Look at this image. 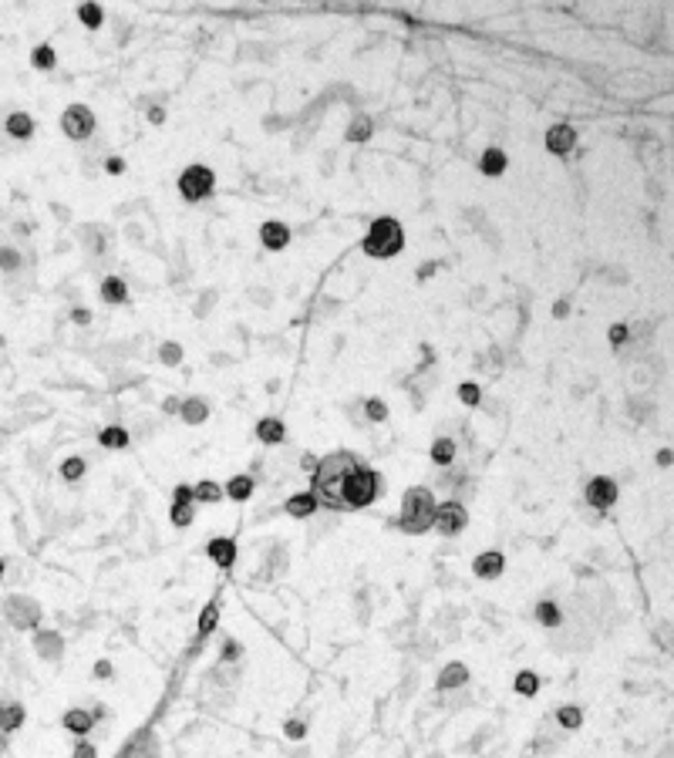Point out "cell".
I'll return each mask as SVG.
<instances>
[{
    "mask_svg": "<svg viewBox=\"0 0 674 758\" xmlns=\"http://www.w3.org/2000/svg\"><path fill=\"white\" fill-rule=\"evenodd\" d=\"M179 408H183V398H176V394L162 398V411H166V415H179Z\"/></svg>",
    "mask_w": 674,
    "mask_h": 758,
    "instance_id": "46",
    "label": "cell"
},
{
    "mask_svg": "<svg viewBox=\"0 0 674 758\" xmlns=\"http://www.w3.org/2000/svg\"><path fill=\"white\" fill-rule=\"evenodd\" d=\"M54 61H58L54 47L41 44V47H34V51H31V64H34V68H41V71H51V68H54Z\"/></svg>",
    "mask_w": 674,
    "mask_h": 758,
    "instance_id": "36",
    "label": "cell"
},
{
    "mask_svg": "<svg viewBox=\"0 0 674 758\" xmlns=\"http://www.w3.org/2000/svg\"><path fill=\"white\" fill-rule=\"evenodd\" d=\"M351 465H357V455L354 452H331V455H324V458H317V469H314V496H317V502L321 506H327V509H341V499H337V489H341V479L348 475V469Z\"/></svg>",
    "mask_w": 674,
    "mask_h": 758,
    "instance_id": "1",
    "label": "cell"
},
{
    "mask_svg": "<svg viewBox=\"0 0 674 758\" xmlns=\"http://www.w3.org/2000/svg\"><path fill=\"white\" fill-rule=\"evenodd\" d=\"M266 570H270V573H283V570H287V549H283V546H274V549H270V566H266Z\"/></svg>",
    "mask_w": 674,
    "mask_h": 758,
    "instance_id": "42",
    "label": "cell"
},
{
    "mask_svg": "<svg viewBox=\"0 0 674 758\" xmlns=\"http://www.w3.org/2000/svg\"><path fill=\"white\" fill-rule=\"evenodd\" d=\"M24 725V704L17 701H0V735H11Z\"/></svg>",
    "mask_w": 674,
    "mask_h": 758,
    "instance_id": "20",
    "label": "cell"
},
{
    "mask_svg": "<svg viewBox=\"0 0 674 758\" xmlns=\"http://www.w3.org/2000/svg\"><path fill=\"white\" fill-rule=\"evenodd\" d=\"M102 300L105 303H125L128 300V287L122 276H105L102 280Z\"/></svg>",
    "mask_w": 674,
    "mask_h": 758,
    "instance_id": "25",
    "label": "cell"
},
{
    "mask_svg": "<svg viewBox=\"0 0 674 758\" xmlns=\"http://www.w3.org/2000/svg\"><path fill=\"white\" fill-rule=\"evenodd\" d=\"M216 189V176L209 166H189L183 169V176H179V196L185 202H202V199H209Z\"/></svg>",
    "mask_w": 674,
    "mask_h": 758,
    "instance_id": "5",
    "label": "cell"
},
{
    "mask_svg": "<svg viewBox=\"0 0 674 758\" xmlns=\"http://www.w3.org/2000/svg\"><path fill=\"white\" fill-rule=\"evenodd\" d=\"M435 496L425 485H412L405 489L401 496V515H398V530L408 532V536H422V532L431 530V519H435Z\"/></svg>",
    "mask_w": 674,
    "mask_h": 758,
    "instance_id": "3",
    "label": "cell"
},
{
    "mask_svg": "<svg viewBox=\"0 0 674 758\" xmlns=\"http://www.w3.org/2000/svg\"><path fill=\"white\" fill-rule=\"evenodd\" d=\"M300 469H304V472H314V469H317V455H310V452L300 455Z\"/></svg>",
    "mask_w": 674,
    "mask_h": 758,
    "instance_id": "49",
    "label": "cell"
},
{
    "mask_svg": "<svg viewBox=\"0 0 674 758\" xmlns=\"http://www.w3.org/2000/svg\"><path fill=\"white\" fill-rule=\"evenodd\" d=\"M111 674H115V667H111V661H98V664H94V678H98V681H108Z\"/></svg>",
    "mask_w": 674,
    "mask_h": 758,
    "instance_id": "47",
    "label": "cell"
},
{
    "mask_svg": "<svg viewBox=\"0 0 674 758\" xmlns=\"http://www.w3.org/2000/svg\"><path fill=\"white\" fill-rule=\"evenodd\" d=\"M371 132H374V121H371V115H357V118L348 125V142H354V145H361V142H368L371 138Z\"/></svg>",
    "mask_w": 674,
    "mask_h": 758,
    "instance_id": "26",
    "label": "cell"
},
{
    "mask_svg": "<svg viewBox=\"0 0 674 758\" xmlns=\"http://www.w3.org/2000/svg\"><path fill=\"white\" fill-rule=\"evenodd\" d=\"M7 135L11 138H31L34 135V118L31 115H24V111H14V115L7 118Z\"/></svg>",
    "mask_w": 674,
    "mask_h": 758,
    "instance_id": "27",
    "label": "cell"
},
{
    "mask_svg": "<svg viewBox=\"0 0 674 758\" xmlns=\"http://www.w3.org/2000/svg\"><path fill=\"white\" fill-rule=\"evenodd\" d=\"M465 526H469V509H465V502L448 499V502H442V506H435L431 530H439L442 536H459Z\"/></svg>",
    "mask_w": 674,
    "mask_h": 758,
    "instance_id": "7",
    "label": "cell"
},
{
    "mask_svg": "<svg viewBox=\"0 0 674 758\" xmlns=\"http://www.w3.org/2000/svg\"><path fill=\"white\" fill-rule=\"evenodd\" d=\"M401 246H405V229H401V223L391 219V216H378V219L371 223L368 236L361 240V250L374 259L398 257Z\"/></svg>",
    "mask_w": 674,
    "mask_h": 758,
    "instance_id": "4",
    "label": "cell"
},
{
    "mask_svg": "<svg viewBox=\"0 0 674 758\" xmlns=\"http://www.w3.org/2000/svg\"><path fill=\"white\" fill-rule=\"evenodd\" d=\"M567 314H570V307H567V303H563V300H560V303H556V307H553V317H567Z\"/></svg>",
    "mask_w": 674,
    "mask_h": 758,
    "instance_id": "53",
    "label": "cell"
},
{
    "mask_svg": "<svg viewBox=\"0 0 674 758\" xmlns=\"http://www.w3.org/2000/svg\"><path fill=\"white\" fill-rule=\"evenodd\" d=\"M321 509V502H317V496L307 489V492H293L290 499L283 502V513L287 515H293V519H310V515Z\"/></svg>",
    "mask_w": 674,
    "mask_h": 758,
    "instance_id": "15",
    "label": "cell"
},
{
    "mask_svg": "<svg viewBox=\"0 0 674 758\" xmlns=\"http://www.w3.org/2000/svg\"><path fill=\"white\" fill-rule=\"evenodd\" d=\"M469 667L462 664V661H452V664H445L442 667V674H439V691H455V687H465L469 684Z\"/></svg>",
    "mask_w": 674,
    "mask_h": 758,
    "instance_id": "17",
    "label": "cell"
},
{
    "mask_svg": "<svg viewBox=\"0 0 674 758\" xmlns=\"http://www.w3.org/2000/svg\"><path fill=\"white\" fill-rule=\"evenodd\" d=\"M192 499L196 502H219L223 499V485L213 482V479H202V482L192 485Z\"/></svg>",
    "mask_w": 674,
    "mask_h": 758,
    "instance_id": "31",
    "label": "cell"
},
{
    "mask_svg": "<svg viewBox=\"0 0 674 758\" xmlns=\"http://www.w3.org/2000/svg\"><path fill=\"white\" fill-rule=\"evenodd\" d=\"M102 718V708H94V711H85V708H71V711H64V718H61V725L71 731V735H78V738H85L88 731L94 728V721Z\"/></svg>",
    "mask_w": 674,
    "mask_h": 758,
    "instance_id": "13",
    "label": "cell"
},
{
    "mask_svg": "<svg viewBox=\"0 0 674 758\" xmlns=\"http://www.w3.org/2000/svg\"><path fill=\"white\" fill-rule=\"evenodd\" d=\"M513 687H516V695L533 697V695L539 691V678L533 674V671H520V674H516V684H513Z\"/></svg>",
    "mask_w": 674,
    "mask_h": 758,
    "instance_id": "35",
    "label": "cell"
},
{
    "mask_svg": "<svg viewBox=\"0 0 674 758\" xmlns=\"http://www.w3.org/2000/svg\"><path fill=\"white\" fill-rule=\"evenodd\" d=\"M78 20L85 24V27H102V20H105V11L98 7V4H81L78 7Z\"/></svg>",
    "mask_w": 674,
    "mask_h": 758,
    "instance_id": "34",
    "label": "cell"
},
{
    "mask_svg": "<svg viewBox=\"0 0 674 758\" xmlns=\"http://www.w3.org/2000/svg\"><path fill=\"white\" fill-rule=\"evenodd\" d=\"M159 361L168 364V367L183 364V344H176V341H166V344L159 348Z\"/></svg>",
    "mask_w": 674,
    "mask_h": 758,
    "instance_id": "37",
    "label": "cell"
},
{
    "mask_svg": "<svg viewBox=\"0 0 674 758\" xmlns=\"http://www.w3.org/2000/svg\"><path fill=\"white\" fill-rule=\"evenodd\" d=\"M435 270H439V263H425V267L418 270V280H429V276H431Z\"/></svg>",
    "mask_w": 674,
    "mask_h": 758,
    "instance_id": "51",
    "label": "cell"
},
{
    "mask_svg": "<svg viewBox=\"0 0 674 758\" xmlns=\"http://www.w3.org/2000/svg\"><path fill=\"white\" fill-rule=\"evenodd\" d=\"M17 267H20V253H17L14 246H0V270L14 273Z\"/></svg>",
    "mask_w": 674,
    "mask_h": 758,
    "instance_id": "40",
    "label": "cell"
},
{
    "mask_svg": "<svg viewBox=\"0 0 674 758\" xmlns=\"http://www.w3.org/2000/svg\"><path fill=\"white\" fill-rule=\"evenodd\" d=\"M257 439L263 445H280V441L287 439V424L280 422V418H260L257 422Z\"/></svg>",
    "mask_w": 674,
    "mask_h": 758,
    "instance_id": "21",
    "label": "cell"
},
{
    "mask_svg": "<svg viewBox=\"0 0 674 758\" xmlns=\"http://www.w3.org/2000/svg\"><path fill=\"white\" fill-rule=\"evenodd\" d=\"M658 465H664V469L671 465V448H661L658 452Z\"/></svg>",
    "mask_w": 674,
    "mask_h": 758,
    "instance_id": "52",
    "label": "cell"
},
{
    "mask_svg": "<svg viewBox=\"0 0 674 758\" xmlns=\"http://www.w3.org/2000/svg\"><path fill=\"white\" fill-rule=\"evenodd\" d=\"M253 489H257L253 475H233L230 482L223 485V496H230L233 502H246L250 496H253Z\"/></svg>",
    "mask_w": 674,
    "mask_h": 758,
    "instance_id": "22",
    "label": "cell"
},
{
    "mask_svg": "<svg viewBox=\"0 0 674 758\" xmlns=\"http://www.w3.org/2000/svg\"><path fill=\"white\" fill-rule=\"evenodd\" d=\"M240 654H243V647H240V640H233V637H226V640H223V661H240Z\"/></svg>",
    "mask_w": 674,
    "mask_h": 758,
    "instance_id": "44",
    "label": "cell"
},
{
    "mask_svg": "<svg viewBox=\"0 0 674 758\" xmlns=\"http://www.w3.org/2000/svg\"><path fill=\"white\" fill-rule=\"evenodd\" d=\"M378 496H381V475L361 462L348 469V475L341 479V489H337L341 509H368Z\"/></svg>",
    "mask_w": 674,
    "mask_h": 758,
    "instance_id": "2",
    "label": "cell"
},
{
    "mask_svg": "<svg viewBox=\"0 0 674 758\" xmlns=\"http://www.w3.org/2000/svg\"><path fill=\"white\" fill-rule=\"evenodd\" d=\"M459 401L465 405V408H475V405L482 401V388H479L475 381H465V384H459Z\"/></svg>",
    "mask_w": 674,
    "mask_h": 758,
    "instance_id": "38",
    "label": "cell"
},
{
    "mask_svg": "<svg viewBox=\"0 0 674 758\" xmlns=\"http://www.w3.org/2000/svg\"><path fill=\"white\" fill-rule=\"evenodd\" d=\"M617 496H620V489H617V482H613L611 475H597V479H590L587 489H583L587 506H594V509H600V513H607L613 502H617Z\"/></svg>",
    "mask_w": 674,
    "mask_h": 758,
    "instance_id": "9",
    "label": "cell"
},
{
    "mask_svg": "<svg viewBox=\"0 0 674 758\" xmlns=\"http://www.w3.org/2000/svg\"><path fill=\"white\" fill-rule=\"evenodd\" d=\"M105 169H108V172H111V176H122V172H125V159H118V155H111V159H108V162H105Z\"/></svg>",
    "mask_w": 674,
    "mask_h": 758,
    "instance_id": "48",
    "label": "cell"
},
{
    "mask_svg": "<svg viewBox=\"0 0 674 758\" xmlns=\"http://www.w3.org/2000/svg\"><path fill=\"white\" fill-rule=\"evenodd\" d=\"M533 613H537L539 627H560V623H563V613H560V606L553 604V600H539Z\"/></svg>",
    "mask_w": 674,
    "mask_h": 758,
    "instance_id": "29",
    "label": "cell"
},
{
    "mask_svg": "<svg viewBox=\"0 0 674 758\" xmlns=\"http://www.w3.org/2000/svg\"><path fill=\"white\" fill-rule=\"evenodd\" d=\"M71 758H98V748L92 742H78L75 745V755Z\"/></svg>",
    "mask_w": 674,
    "mask_h": 758,
    "instance_id": "45",
    "label": "cell"
},
{
    "mask_svg": "<svg viewBox=\"0 0 674 758\" xmlns=\"http://www.w3.org/2000/svg\"><path fill=\"white\" fill-rule=\"evenodd\" d=\"M556 721L560 728H567V731H577L583 725V711L577 704H563V708H556Z\"/></svg>",
    "mask_w": 674,
    "mask_h": 758,
    "instance_id": "33",
    "label": "cell"
},
{
    "mask_svg": "<svg viewBox=\"0 0 674 758\" xmlns=\"http://www.w3.org/2000/svg\"><path fill=\"white\" fill-rule=\"evenodd\" d=\"M479 169H482V176H503L506 172V152L503 149H486L479 155Z\"/></svg>",
    "mask_w": 674,
    "mask_h": 758,
    "instance_id": "24",
    "label": "cell"
},
{
    "mask_svg": "<svg viewBox=\"0 0 674 758\" xmlns=\"http://www.w3.org/2000/svg\"><path fill=\"white\" fill-rule=\"evenodd\" d=\"M546 149L553 155H567L577 149V128L573 125H550L546 128Z\"/></svg>",
    "mask_w": 674,
    "mask_h": 758,
    "instance_id": "12",
    "label": "cell"
},
{
    "mask_svg": "<svg viewBox=\"0 0 674 758\" xmlns=\"http://www.w3.org/2000/svg\"><path fill=\"white\" fill-rule=\"evenodd\" d=\"M364 418L368 422H388V405H384L381 398H368L364 401Z\"/></svg>",
    "mask_w": 674,
    "mask_h": 758,
    "instance_id": "39",
    "label": "cell"
},
{
    "mask_svg": "<svg viewBox=\"0 0 674 758\" xmlns=\"http://www.w3.org/2000/svg\"><path fill=\"white\" fill-rule=\"evenodd\" d=\"M168 519H172V526H192V519H196V499H192V485H176V492H172V506H168Z\"/></svg>",
    "mask_w": 674,
    "mask_h": 758,
    "instance_id": "10",
    "label": "cell"
},
{
    "mask_svg": "<svg viewBox=\"0 0 674 758\" xmlns=\"http://www.w3.org/2000/svg\"><path fill=\"white\" fill-rule=\"evenodd\" d=\"M4 570H7V560H0V580H4Z\"/></svg>",
    "mask_w": 674,
    "mask_h": 758,
    "instance_id": "55",
    "label": "cell"
},
{
    "mask_svg": "<svg viewBox=\"0 0 674 758\" xmlns=\"http://www.w3.org/2000/svg\"><path fill=\"white\" fill-rule=\"evenodd\" d=\"M149 118H152L155 125H162V121H166V108H159V105H155L152 111H149Z\"/></svg>",
    "mask_w": 674,
    "mask_h": 758,
    "instance_id": "50",
    "label": "cell"
},
{
    "mask_svg": "<svg viewBox=\"0 0 674 758\" xmlns=\"http://www.w3.org/2000/svg\"><path fill=\"white\" fill-rule=\"evenodd\" d=\"M283 735H287L290 742H304V738H307V721H300V718H290V721L283 725Z\"/></svg>",
    "mask_w": 674,
    "mask_h": 758,
    "instance_id": "41",
    "label": "cell"
},
{
    "mask_svg": "<svg viewBox=\"0 0 674 758\" xmlns=\"http://www.w3.org/2000/svg\"><path fill=\"white\" fill-rule=\"evenodd\" d=\"M61 128L68 138L75 142H85V138L94 132V111L88 105H68L61 115Z\"/></svg>",
    "mask_w": 674,
    "mask_h": 758,
    "instance_id": "8",
    "label": "cell"
},
{
    "mask_svg": "<svg viewBox=\"0 0 674 758\" xmlns=\"http://www.w3.org/2000/svg\"><path fill=\"white\" fill-rule=\"evenodd\" d=\"M455 439H448V435H439V439L431 441V448H429V458L439 465V469H448L452 462H455Z\"/></svg>",
    "mask_w": 674,
    "mask_h": 758,
    "instance_id": "19",
    "label": "cell"
},
{
    "mask_svg": "<svg viewBox=\"0 0 674 758\" xmlns=\"http://www.w3.org/2000/svg\"><path fill=\"white\" fill-rule=\"evenodd\" d=\"M85 472H88V462H85V458H78V455H71V458H64L61 462V479L64 482H81V479H85Z\"/></svg>",
    "mask_w": 674,
    "mask_h": 758,
    "instance_id": "32",
    "label": "cell"
},
{
    "mask_svg": "<svg viewBox=\"0 0 674 758\" xmlns=\"http://www.w3.org/2000/svg\"><path fill=\"white\" fill-rule=\"evenodd\" d=\"M34 651L41 654L44 661H58L64 654V637L58 630H37L34 634Z\"/></svg>",
    "mask_w": 674,
    "mask_h": 758,
    "instance_id": "16",
    "label": "cell"
},
{
    "mask_svg": "<svg viewBox=\"0 0 674 758\" xmlns=\"http://www.w3.org/2000/svg\"><path fill=\"white\" fill-rule=\"evenodd\" d=\"M75 324H92V314L88 310H75Z\"/></svg>",
    "mask_w": 674,
    "mask_h": 758,
    "instance_id": "54",
    "label": "cell"
},
{
    "mask_svg": "<svg viewBox=\"0 0 674 758\" xmlns=\"http://www.w3.org/2000/svg\"><path fill=\"white\" fill-rule=\"evenodd\" d=\"M627 341H630V327H627V324H613V327H611V344H613V348H624Z\"/></svg>",
    "mask_w": 674,
    "mask_h": 758,
    "instance_id": "43",
    "label": "cell"
},
{
    "mask_svg": "<svg viewBox=\"0 0 674 758\" xmlns=\"http://www.w3.org/2000/svg\"><path fill=\"white\" fill-rule=\"evenodd\" d=\"M4 617H7V623H14L17 630H34L41 623V617H44V610H41V604L34 597L14 593V597L4 600Z\"/></svg>",
    "mask_w": 674,
    "mask_h": 758,
    "instance_id": "6",
    "label": "cell"
},
{
    "mask_svg": "<svg viewBox=\"0 0 674 758\" xmlns=\"http://www.w3.org/2000/svg\"><path fill=\"white\" fill-rule=\"evenodd\" d=\"M216 623H219V600H209V604L202 606V613H200V627H196V634L206 640V637L216 630Z\"/></svg>",
    "mask_w": 674,
    "mask_h": 758,
    "instance_id": "30",
    "label": "cell"
},
{
    "mask_svg": "<svg viewBox=\"0 0 674 758\" xmlns=\"http://www.w3.org/2000/svg\"><path fill=\"white\" fill-rule=\"evenodd\" d=\"M206 556H209L216 566L230 570L233 563H236V543H233L230 536H213V539L206 543Z\"/></svg>",
    "mask_w": 674,
    "mask_h": 758,
    "instance_id": "14",
    "label": "cell"
},
{
    "mask_svg": "<svg viewBox=\"0 0 674 758\" xmlns=\"http://www.w3.org/2000/svg\"><path fill=\"white\" fill-rule=\"evenodd\" d=\"M260 243L266 246V250H274L276 253V250H283V246L290 243V229L283 226L280 219H266V223L260 226Z\"/></svg>",
    "mask_w": 674,
    "mask_h": 758,
    "instance_id": "18",
    "label": "cell"
},
{
    "mask_svg": "<svg viewBox=\"0 0 674 758\" xmlns=\"http://www.w3.org/2000/svg\"><path fill=\"white\" fill-rule=\"evenodd\" d=\"M503 570H506V556L499 549H486V553H479L472 560V573L479 580H499Z\"/></svg>",
    "mask_w": 674,
    "mask_h": 758,
    "instance_id": "11",
    "label": "cell"
},
{
    "mask_svg": "<svg viewBox=\"0 0 674 758\" xmlns=\"http://www.w3.org/2000/svg\"><path fill=\"white\" fill-rule=\"evenodd\" d=\"M98 441H102L105 448H125V445L132 441V435H128V428H122V424H108V428H102Z\"/></svg>",
    "mask_w": 674,
    "mask_h": 758,
    "instance_id": "28",
    "label": "cell"
},
{
    "mask_svg": "<svg viewBox=\"0 0 674 758\" xmlns=\"http://www.w3.org/2000/svg\"><path fill=\"white\" fill-rule=\"evenodd\" d=\"M179 418H183L185 424H202L209 418V405H206L202 398H185L183 408H179Z\"/></svg>",
    "mask_w": 674,
    "mask_h": 758,
    "instance_id": "23",
    "label": "cell"
}]
</instances>
